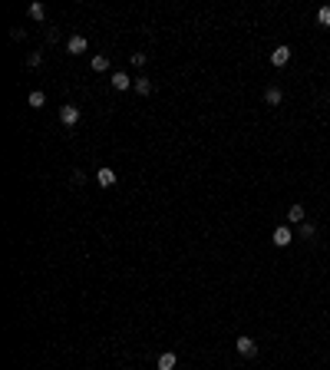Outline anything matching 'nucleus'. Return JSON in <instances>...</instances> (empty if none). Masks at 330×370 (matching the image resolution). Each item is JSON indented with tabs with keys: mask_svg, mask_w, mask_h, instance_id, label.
I'll return each instance as SVG.
<instances>
[{
	"mask_svg": "<svg viewBox=\"0 0 330 370\" xmlns=\"http://www.w3.org/2000/svg\"><path fill=\"white\" fill-rule=\"evenodd\" d=\"M60 122H63V126H76L79 122V106H73V102H66V106H60Z\"/></svg>",
	"mask_w": 330,
	"mask_h": 370,
	"instance_id": "1",
	"label": "nucleus"
},
{
	"mask_svg": "<svg viewBox=\"0 0 330 370\" xmlns=\"http://www.w3.org/2000/svg\"><path fill=\"white\" fill-rule=\"evenodd\" d=\"M235 347H238V354H241V357H258V344H254L248 334H241V337L235 340Z\"/></svg>",
	"mask_w": 330,
	"mask_h": 370,
	"instance_id": "2",
	"label": "nucleus"
},
{
	"mask_svg": "<svg viewBox=\"0 0 330 370\" xmlns=\"http://www.w3.org/2000/svg\"><path fill=\"white\" fill-rule=\"evenodd\" d=\"M271 241H274L277 248H287V244L294 241V231L287 228V225H277V228H274V235H271Z\"/></svg>",
	"mask_w": 330,
	"mask_h": 370,
	"instance_id": "3",
	"label": "nucleus"
},
{
	"mask_svg": "<svg viewBox=\"0 0 330 370\" xmlns=\"http://www.w3.org/2000/svg\"><path fill=\"white\" fill-rule=\"evenodd\" d=\"M86 47H89V43H86V37H79V33H76V37H70V40H66V50H70L73 56L86 53Z\"/></svg>",
	"mask_w": 330,
	"mask_h": 370,
	"instance_id": "4",
	"label": "nucleus"
},
{
	"mask_svg": "<svg viewBox=\"0 0 330 370\" xmlns=\"http://www.w3.org/2000/svg\"><path fill=\"white\" fill-rule=\"evenodd\" d=\"M96 182H99V189H112V185H116V172H112V169H99V172H96Z\"/></svg>",
	"mask_w": 330,
	"mask_h": 370,
	"instance_id": "5",
	"label": "nucleus"
},
{
	"mask_svg": "<svg viewBox=\"0 0 330 370\" xmlns=\"http://www.w3.org/2000/svg\"><path fill=\"white\" fill-rule=\"evenodd\" d=\"M271 63H274V66H287V63H291V47H277L274 53H271Z\"/></svg>",
	"mask_w": 330,
	"mask_h": 370,
	"instance_id": "6",
	"label": "nucleus"
},
{
	"mask_svg": "<svg viewBox=\"0 0 330 370\" xmlns=\"http://www.w3.org/2000/svg\"><path fill=\"white\" fill-rule=\"evenodd\" d=\"M109 83H112V89H119V93H122V89H129V86H135L132 79L126 76V73H112V79H109Z\"/></svg>",
	"mask_w": 330,
	"mask_h": 370,
	"instance_id": "7",
	"label": "nucleus"
},
{
	"mask_svg": "<svg viewBox=\"0 0 330 370\" xmlns=\"http://www.w3.org/2000/svg\"><path fill=\"white\" fill-rule=\"evenodd\" d=\"M175 363H179V357H175L172 350H165V354L158 357V363H155V367H158V370H175Z\"/></svg>",
	"mask_w": 330,
	"mask_h": 370,
	"instance_id": "8",
	"label": "nucleus"
},
{
	"mask_svg": "<svg viewBox=\"0 0 330 370\" xmlns=\"http://www.w3.org/2000/svg\"><path fill=\"white\" fill-rule=\"evenodd\" d=\"M281 99H284V93H281L277 86H267V89H264V102H267V106H277Z\"/></svg>",
	"mask_w": 330,
	"mask_h": 370,
	"instance_id": "9",
	"label": "nucleus"
},
{
	"mask_svg": "<svg viewBox=\"0 0 330 370\" xmlns=\"http://www.w3.org/2000/svg\"><path fill=\"white\" fill-rule=\"evenodd\" d=\"M93 70L96 73H106V70H109V56H106V53H96L93 56Z\"/></svg>",
	"mask_w": 330,
	"mask_h": 370,
	"instance_id": "10",
	"label": "nucleus"
},
{
	"mask_svg": "<svg viewBox=\"0 0 330 370\" xmlns=\"http://www.w3.org/2000/svg\"><path fill=\"white\" fill-rule=\"evenodd\" d=\"M33 106V109H43V102H47V93H43V89H33L30 93V99H27Z\"/></svg>",
	"mask_w": 330,
	"mask_h": 370,
	"instance_id": "11",
	"label": "nucleus"
},
{
	"mask_svg": "<svg viewBox=\"0 0 330 370\" xmlns=\"http://www.w3.org/2000/svg\"><path fill=\"white\" fill-rule=\"evenodd\" d=\"M135 93H139V96H149L152 93V79H145V76H139V79H135Z\"/></svg>",
	"mask_w": 330,
	"mask_h": 370,
	"instance_id": "12",
	"label": "nucleus"
},
{
	"mask_svg": "<svg viewBox=\"0 0 330 370\" xmlns=\"http://www.w3.org/2000/svg\"><path fill=\"white\" fill-rule=\"evenodd\" d=\"M287 218H291L294 225H300V221H304V205H291V208H287Z\"/></svg>",
	"mask_w": 330,
	"mask_h": 370,
	"instance_id": "13",
	"label": "nucleus"
},
{
	"mask_svg": "<svg viewBox=\"0 0 330 370\" xmlns=\"http://www.w3.org/2000/svg\"><path fill=\"white\" fill-rule=\"evenodd\" d=\"M30 17L33 20H43V17H47V7H43V4H30Z\"/></svg>",
	"mask_w": 330,
	"mask_h": 370,
	"instance_id": "14",
	"label": "nucleus"
},
{
	"mask_svg": "<svg viewBox=\"0 0 330 370\" xmlns=\"http://www.w3.org/2000/svg\"><path fill=\"white\" fill-rule=\"evenodd\" d=\"M317 20H320L323 27H330V7H320V10H317Z\"/></svg>",
	"mask_w": 330,
	"mask_h": 370,
	"instance_id": "15",
	"label": "nucleus"
},
{
	"mask_svg": "<svg viewBox=\"0 0 330 370\" xmlns=\"http://www.w3.org/2000/svg\"><path fill=\"white\" fill-rule=\"evenodd\" d=\"M314 225H310V221H300V235H304V238H314Z\"/></svg>",
	"mask_w": 330,
	"mask_h": 370,
	"instance_id": "16",
	"label": "nucleus"
},
{
	"mask_svg": "<svg viewBox=\"0 0 330 370\" xmlns=\"http://www.w3.org/2000/svg\"><path fill=\"white\" fill-rule=\"evenodd\" d=\"M145 60H149L145 53H132V66H145Z\"/></svg>",
	"mask_w": 330,
	"mask_h": 370,
	"instance_id": "17",
	"label": "nucleus"
},
{
	"mask_svg": "<svg viewBox=\"0 0 330 370\" xmlns=\"http://www.w3.org/2000/svg\"><path fill=\"white\" fill-rule=\"evenodd\" d=\"M73 182H76V185H83V182H86V175H83V169H73Z\"/></svg>",
	"mask_w": 330,
	"mask_h": 370,
	"instance_id": "18",
	"label": "nucleus"
},
{
	"mask_svg": "<svg viewBox=\"0 0 330 370\" xmlns=\"http://www.w3.org/2000/svg\"><path fill=\"white\" fill-rule=\"evenodd\" d=\"M40 60H43L40 53H30V56H27V63H30V66H40Z\"/></svg>",
	"mask_w": 330,
	"mask_h": 370,
	"instance_id": "19",
	"label": "nucleus"
},
{
	"mask_svg": "<svg viewBox=\"0 0 330 370\" xmlns=\"http://www.w3.org/2000/svg\"><path fill=\"white\" fill-rule=\"evenodd\" d=\"M126 370H129V367H126Z\"/></svg>",
	"mask_w": 330,
	"mask_h": 370,
	"instance_id": "20",
	"label": "nucleus"
}]
</instances>
